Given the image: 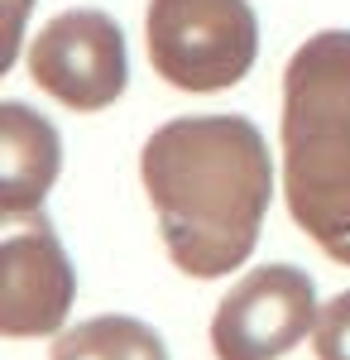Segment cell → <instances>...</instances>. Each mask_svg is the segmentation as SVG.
<instances>
[{"label":"cell","mask_w":350,"mask_h":360,"mask_svg":"<svg viewBox=\"0 0 350 360\" xmlns=\"http://www.w3.org/2000/svg\"><path fill=\"white\" fill-rule=\"evenodd\" d=\"M139 178L183 274L221 278L249 259L273 197L269 144L254 120L178 115L149 135Z\"/></svg>","instance_id":"6da1fadb"},{"label":"cell","mask_w":350,"mask_h":360,"mask_svg":"<svg viewBox=\"0 0 350 360\" xmlns=\"http://www.w3.org/2000/svg\"><path fill=\"white\" fill-rule=\"evenodd\" d=\"M283 197L341 259L350 245V29H322L283 72Z\"/></svg>","instance_id":"7a4b0ae2"},{"label":"cell","mask_w":350,"mask_h":360,"mask_svg":"<svg viewBox=\"0 0 350 360\" xmlns=\"http://www.w3.org/2000/svg\"><path fill=\"white\" fill-rule=\"evenodd\" d=\"M149 63L178 91H226L254 68L259 20L249 0H149Z\"/></svg>","instance_id":"3957f363"},{"label":"cell","mask_w":350,"mask_h":360,"mask_svg":"<svg viewBox=\"0 0 350 360\" xmlns=\"http://www.w3.org/2000/svg\"><path fill=\"white\" fill-rule=\"evenodd\" d=\"M29 77L67 111H106L125 91V34L106 10H63L29 39Z\"/></svg>","instance_id":"277c9868"},{"label":"cell","mask_w":350,"mask_h":360,"mask_svg":"<svg viewBox=\"0 0 350 360\" xmlns=\"http://www.w3.org/2000/svg\"><path fill=\"white\" fill-rule=\"evenodd\" d=\"M317 288L297 264H264L221 298L212 317L216 360H283L317 332Z\"/></svg>","instance_id":"5b68a950"},{"label":"cell","mask_w":350,"mask_h":360,"mask_svg":"<svg viewBox=\"0 0 350 360\" xmlns=\"http://www.w3.org/2000/svg\"><path fill=\"white\" fill-rule=\"evenodd\" d=\"M77 298V274L58 245L53 226L39 212L15 217L0 240V332L5 336H48L67 322Z\"/></svg>","instance_id":"8992f818"},{"label":"cell","mask_w":350,"mask_h":360,"mask_svg":"<svg viewBox=\"0 0 350 360\" xmlns=\"http://www.w3.org/2000/svg\"><path fill=\"white\" fill-rule=\"evenodd\" d=\"M58 168H63V139L58 130L20 101L0 106V212L15 221L39 212L48 197Z\"/></svg>","instance_id":"52a82bcc"},{"label":"cell","mask_w":350,"mask_h":360,"mask_svg":"<svg viewBox=\"0 0 350 360\" xmlns=\"http://www.w3.org/2000/svg\"><path fill=\"white\" fill-rule=\"evenodd\" d=\"M48 360H168V346L149 322L106 312V317L67 327L53 341Z\"/></svg>","instance_id":"ba28073f"},{"label":"cell","mask_w":350,"mask_h":360,"mask_svg":"<svg viewBox=\"0 0 350 360\" xmlns=\"http://www.w3.org/2000/svg\"><path fill=\"white\" fill-rule=\"evenodd\" d=\"M317 360H350V293H336L317 312Z\"/></svg>","instance_id":"9c48e42d"},{"label":"cell","mask_w":350,"mask_h":360,"mask_svg":"<svg viewBox=\"0 0 350 360\" xmlns=\"http://www.w3.org/2000/svg\"><path fill=\"white\" fill-rule=\"evenodd\" d=\"M25 10L29 0H10V25H5V44H0V72L15 63V53H20V34H25Z\"/></svg>","instance_id":"30bf717a"},{"label":"cell","mask_w":350,"mask_h":360,"mask_svg":"<svg viewBox=\"0 0 350 360\" xmlns=\"http://www.w3.org/2000/svg\"><path fill=\"white\" fill-rule=\"evenodd\" d=\"M341 264H350V245H346V255H341Z\"/></svg>","instance_id":"8fae6325"}]
</instances>
